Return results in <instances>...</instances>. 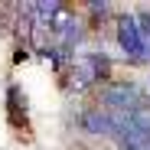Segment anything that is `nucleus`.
I'll use <instances>...</instances> for the list:
<instances>
[{
	"label": "nucleus",
	"mask_w": 150,
	"mask_h": 150,
	"mask_svg": "<svg viewBox=\"0 0 150 150\" xmlns=\"http://www.w3.org/2000/svg\"><path fill=\"white\" fill-rule=\"evenodd\" d=\"M7 114H10V124H13L16 131L30 124V117H26V95H23L16 85L7 88Z\"/></svg>",
	"instance_id": "obj_5"
},
{
	"label": "nucleus",
	"mask_w": 150,
	"mask_h": 150,
	"mask_svg": "<svg viewBox=\"0 0 150 150\" xmlns=\"http://www.w3.org/2000/svg\"><path fill=\"white\" fill-rule=\"evenodd\" d=\"M62 85L65 91L72 95H79V91H88L95 85H101V82H111V59L105 52H95V49H88V52H79V56H72L69 65L62 69Z\"/></svg>",
	"instance_id": "obj_1"
},
{
	"label": "nucleus",
	"mask_w": 150,
	"mask_h": 150,
	"mask_svg": "<svg viewBox=\"0 0 150 150\" xmlns=\"http://www.w3.org/2000/svg\"><path fill=\"white\" fill-rule=\"evenodd\" d=\"M30 52H26V49H16V52H13V62H23V59H26Z\"/></svg>",
	"instance_id": "obj_6"
},
{
	"label": "nucleus",
	"mask_w": 150,
	"mask_h": 150,
	"mask_svg": "<svg viewBox=\"0 0 150 150\" xmlns=\"http://www.w3.org/2000/svg\"><path fill=\"white\" fill-rule=\"evenodd\" d=\"M117 124H121V114H111L105 108H88L79 117V127L88 137H108V140H114L117 137Z\"/></svg>",
	"instance_id": "obj_4"
},
{
	"label": "nucleus",
	"mask_w": 150,
	"mask_h": 150,
	"mask_svg": "<svg viewBox=\"0 0 150 150\" xmlns=\"http://www.w3.org/2000/svg\"><path fill=\"white\" fill-rule=\"evenodd\" d=\"M114 39H117V49L124 52L131 65H144L147 62V42H144V33L137 26V16L134 13H124L114 20Z\"/></svg>",
	"instance_id": "obj_3"
},
{
	"label": "nucleus",
	"mask_w": 150,
	"mask_h": 150,
	"mask_svg": "<svg viewBox=\"0 0 150 150\" xmlns=\"http://www.w3.org/2000/svg\"><path fill=\"white\" fill-rule=\"evenodd\" d=\"M98 108H105V111H111V114H131V111H137L140 105H147V91H144V85H137V82H127V79H111V82H105L101 88H98Z\"/></svg>",
	"instance_id": "obj_2"
}]
</instances>
